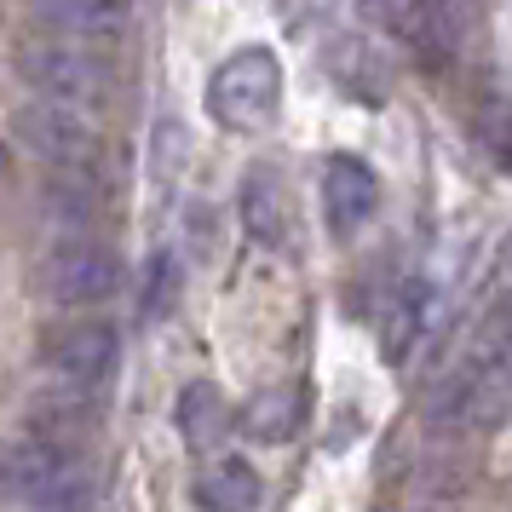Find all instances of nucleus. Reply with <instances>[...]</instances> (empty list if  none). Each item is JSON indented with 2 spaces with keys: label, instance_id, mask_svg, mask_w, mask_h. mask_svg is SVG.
I'll use <instances>...</instances> for the list:
<instances>
[{
  "label": "nucleus",
  "instance_id": "f257e3e1",
  "mask_svg": "<svg viewBox=\"0 0 512 512\" xmlns=\"http://www.w3.org/2000/svg\"><path fill=\"white\" fill-rule=\"evenodd\" d=\"M12 64L41 98H64V104H81V110L104 104L110 87H116L110 52H98V41H81V35H58V29L29 35L24 47L12 52Z\"/></svg>",
  "mask_w": 512,
  "mask_h": 512
},
{
  "label": "nucleus",
  "instance_id": "f03ea898",
  "mask_svg": "<svg viewBox=\"0 0 512 512\" xmlns=\"http://www.w3.org/2000/svg\"><path fill=\"white\" fill-rule=\"evenodd\" d=\"M0 495L24 507H87L98 495L93 466L75 455V443H52L29 432L24 443L0 449Z\"/></svg>",
  "mask_w": 512,
  "mask_h": 512
},
{
  "label": "nucleus",
  "instance_id": "7ed1b4c3",
  "mask_svg": "<svg viewBox=\"0 0 512 512\" xmlns=\"http://www.w3.org/2000/svg\"><path fill=\"white\" fill-rule=\"evenodd\" d=\"M282 110V64L271 47L231 52L208 81V116L225 133H259Z\"/></svg>",
  "mask_w": 512,
  "mask_h": 512
},
{
  "label": "nucleus",
  "instance_id": "20e7f679",
  "mask_svg": "<svg viewBox=\"0 0 512 512\" xmlns=\"http://www.w3.org/2000/svg\"><path fill=\"white\" fill-rule=\"evenodd\" d=\"M12 139L52 167H93L104 150V133L87 121V110L64 98H35L24 110H12Z\"/></svg>",
  "mask_w": 512,
  "mask_h": 512
},
{
  "label": "nucleus",
  "instance_id": "39448f33",
  "mask_svg": "<svg viewBox=\"0 0 512 512\" xmlns=\"http://www.w3.org/2000/svg\"><path fill=\"white\" fill-rule=\"evenodd\" d=\"M35 277H41V294L58 305H98L121 288V259L93 236H58L41 254Z\"/></svg>",
  "mask_w": 512,
  "mask_h": 512
},
{
  "label": "nucleus",
  "instance_id": "423d86ee",
  "mask_svg": "<svg viewBox=\"0 0 512 512\" xmlns=\"http://www.w3.org/2000/svg\"><path fill=\"white\" fill-rule=\"evenodd\" d=\"M52 380L64 386H87V392H104L121 369V334L110 323H75L64 334H52L47 351H41Z\"/></svg>",
  "mask_w": 512,
  "mask_h": 512
},
{
  "label": "nucleus",
  "instance_id": "0eeeda50",
  "mask_svg": "<svg viewBox=\"0 0 512 512\" xmlns=\"http://www.w3.org/2000/svg\"><path fill=\"white\" fill-rule=\"evenodd\" d=\"M317 190H323V219L334 236H357L374 219V202H380V185L357 156H328Z\"/></svg>",
  "mask_w": 512,
  "mask_h": 512
},
{
  "label": "nucleus",
  "instance_id": "6e6552de",
  "mask_svg": "<svg viewBox=\"0 0 512 512\" xmlns=\"http://www.w3.org/2000/svg\"><path fill=\"white\" fill-rule=\"evenodd\" d=\"M426 305H432V288H426L420 277H403V282H392V288L380 294L374 334H380V351H386L392 363H403L409 346L426 334Z\"/></svg>",
  "mask_w": 512,
  "mask_h": 512
},
{
  "label": "nucleus",
  "instance_id": "1a4fd4ad",
  "mask_svg": "<svg viewBox=\"0 0 512 512\" xmlns=\"http://www.w3.org/2000/svg\"><path fill=\"white\" fill-rule=\"evenodd\" d=\"M236 208H242V231L254 236L259 248H288L294 242V208H288L271 167H254L242 179V202Z\"/></svg>",
  "mask_w": 512,
  "mask_h": 512
},
{
  "label": "nucleus",
  "instance_id": "9d476101",
  "mask_svg": "<svg viewBox=\"0 0 512 512\" xmlns=\"http://www.w3.org/2000/svg\"><path fill=\"white\" fill-rule=\"evenodd\" d=\"M127 6L133 0H35V24L81 41H116L127 29Z\"/></svg>",
  "mask_w": 512,
  "mask_h": 512
},
{
  "label": "nucleus",
  "instance_id": "9b49d317",
  "mask_svg": "<svg viewBox=\"0 0 512 512\" xmlns=\"http://www.w3.org/2000/svg\"><path fill=\"white\" fill-rule=\"evenodd\" d=\"M41 213H47V225L58 236H87L98 225V185L87 179V167H58V179L41 190Z\"/></svg>",
  "mask_w": 512,
  "mask_h": 512
},
{
  "label": "nucleus",
  "instance_id": "f8f14e48",
  "mask_svg": "<svg viewBox=\"0 0 512 512\" xmlns=\"http://www.w3.org/2000/svg\"><path fill=\"white\" fill-rule=\"evenodd\" d=\"M93 420H98V392H87V386H64L58 380V392L29 403V432L52 443H75L81 432H93Z\"/></svg>",
  "mask_w": 512,
  "mask_h": 512
},
{
  "label": "nucleus",
  "instance_id": "ddd939ff",
  "mask_svg": "<svg viewBox=\"0 0 512 512\" xmlns=\"http://www.w3.org/2000/svg\"><path fill=\"white\" fill-rule=\"evenodd\" d=\"M173 420H179V438L190 449H213V443L231 432V403H225V392L213 380H190L185 392H179Z\"/></svg>",
  "mask_w": 512,
  "mask_h": 512
},
{
  "label": "nucleus",
  "instance_id": "4468645a",
  "mask_svg": "<svg viewBox=\"0 0 512 512\" xmlns=\"http://www.w3.org/2000/svg\"><path fill=\"white\" fill-rule=\"evenodd\" d=\"M196 501L213 512H248L265 501V484H259V472L242 455H225V461L202 466V478H196Z\"/></svg>",
  "mask_w": 512,
  "mask_h": 512
},
{
  "label": "nucleus",
  "instance_id": "2eb2a0df",
  "mask_svg": "<svg viewBox=\"0 0 512 512\" xmlns=\"http://www.w3.org/2000/svg\"><path fill=\"white\" fill-rule=\"evenodd\" d=\"M328 70H334V81H340L357 104H380V98H386V87H392L386 64H380L363 41H340V47L328 52Z\"/></svg>",
  "mask_w": 512,
  "mask_h": 512
},
{
  "label": "nucleus",
  "instance_id": "dca6fc26",
  "mask_svg": "<svg viewBox=\"0 0 512 512\" xmlns=\"http://www.w3.org/2000/svg\"><path fill=\"white\" fill-rule=\"evenodd\" d=\"M294 426H300V392H265L248 409V432L265 443H282V438H294Z\"/></svg>",
  "mask_w": 512,
  "mask_h": 512
},
{
  "label": "nucleus",
  "instance_id": "f3484780",
  "mask_svg": "<svg viewBox=\"0 0 512 512\" xmlns=\"http://www.w3.org/2000/svg\"><path fill=\"white\" fill-rule=\"evenodd\" d=\"M144 317H167V305L179 300V259L173 254H156V265L144 271Z\"/></svg>",
  "mask_w": 512,
  "mask_h": 512
},
{
  "label": "nucleus",
  "instance_id": "a211bd4d",
  "mask_svg": "<svg viewBox=\"0 0 512 512\" xmlns=\"http://www.w3.org/2000/svg\"><path fill=\"white\" fill-rule=\"evenodd\" d=\"M150 156H156V179L173 185V173L185 167V127H179V121H162L156 139H150Z\"/></svg>",
  "mask_w": 512,
  "mask_h": 512
},
{
  "label": "nucleus",
  "instance_id": "6ab92c4d",
  "mask_svg": "<svg viewBox=\"0 0 512 512\" xmlns=\"http://www.w3.org/2000/svg\"><path fill=\"white\" fill-rule=\"evenodd\" d=\"M0 179H6V144H0Z\"/></svg>",
  "mask_w": 512,
  "mask_h": 512
}]
</instances>
